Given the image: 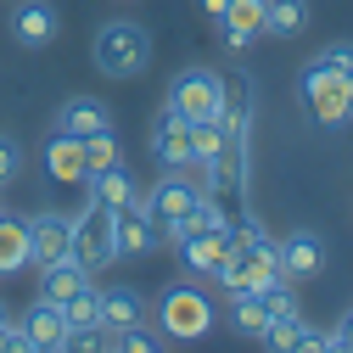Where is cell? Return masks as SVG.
Returning <instances> with one entry per match:
<instances>
[{
  "mask_svg": "<svg viewBox=\"0 0 353 353\" xmlns=\"http://www.w3.org/2000/svg\"><path fill=\"white\" fill-rule=\"evenodd\" d=\"M90 62L107 73V79H141L146 62H152V34L141 23H129V17H112L96 28L90 39Z\"/></svg>",
  "mask_w": 353,
  "mask_h": 353,
  "instance_id": "obj_1",
  "label": "cell"
},
{
  "mask_svg": "<svg viewBox=\"0 0 353 353\" xmlns=\"http://www.w3.org/2000/svg\"><path fill=\"white\" fill-rule=\"evenodd\" d=\"M157 325L174 342H202L213 331V297L202 286H168L157 297Z\"/></svg>",
  "mask_w": 353,
  "mask_h": 353,
  "instance_id": "obj_2",
  "label": "cell"
},
{
  "mask_svg": "<svg viewBox=\"0 0 353 353\" xmlns=\"http://www.w3.org/2000/svg\"><path fill=\"white\" fill-rule=\"evenodd\" d=\"M297 84H303V101H308V112H314V123L342 129V123L353 118V73H336V68L308 62Z\"/></svg>",
  "mask_w": 353,
  "mask_h": 353,
  "instance_id": "obj_3",
  "label": "cell"
},
{
  "mask_svg": "<svg viewBox=\"0 0 353 353\" xmlns=\"http://www.w3.org/2000/svg\"><path fill=\"white\" fill-rule=\"evenodd\" d=\"M168 112H180L185 123H208L219 118V107H225V73H213V68H180L168 84Z\"/></svg>",
  "mask_w": 353,
  "mask_h": 353,
  "instance_id": "obj_4",
  "label": "cell"
},
{
  "mask_svg": "<svg viewBox=\"0 0 353 353\" xmlns=\"http://www.w3.org/2000/svg\"><path fill=\"white\" fill-rule=\"evenodd\" d=\"M73 263L84 275H101L118 263V247H112V208L101 202H84L73 213Z\"/></svg>",
  "mask_w": 353,
  "mask_h": 353,
  "instance_id": "obj_5",
  "label": "cell"
},
{
  "mask_svg": "<svg viewBox=\"0 0 353 353\" xmlns=\"http://www.w3.org/2000/svg\"><path fill=\"white\" fill-rule=\"evenodd\" d=\"M275 281H281L275 241L270 247H230L225 263H219V275H213V286H225V292H263Z\"/></svg>",
  "mask_w": 353,
  "mask_h": 353,
  "instance_id": "obj_6",
  "label": "cell"
},
{
  "mask_svg": "<svg viewBox=\"0 0 353 353\" xmlns=\"http://www.w3.org/2000/svg\"><path fill=\"white\" fill-rule=\"evenodd\" d=\"M152 163H157L163 174H191V168H196L191 123H185L180 112H168V107H157V118H152Z\"/></svg>",
  "mask_w": 353,
  "mask_h": 353,
  "instance_id": "obj_7",
  "label": "cell"
},
{
  "mask_svg": "<svg viewBox=\"0 0 353 353\" xmlns=\"http://www.w3.org/2000/svg\"><path fill=\"white\" fill-rule=\"evenodd\" d=\"M112 247H118V258H146V252L163 247V230H157V219H152V208L141 196L112 208Z\"/></svg>",
  "mask_w": 353,
  "mask_h": 353,
  "instance_id": "obj_8",
  "label": "cell"
},
{
  "mask_svg": "<svg viewBox=\"0 0 353 353\" xmlns=\"http://www.w3.org/2000/svg\"><path fill=\"white\" fill-rule=\"evenodd\" d=\"M141 202L152 208V219H157L163 241L174 247V241H180V219H185V208L196 202V185L185 180V174H163V180H157L152 191H141Z\"/></svg>",
  "mask_w": 353,
  "mask_h": 353,
  "instance_id": "obj_9",
  "label": "cell"
},
{
  "mask_svg": "<svg viewBox=\"0 0 353 353\" xmlns=\"http://www.w3.org/2000/svg\"><path fill=\"white\" fill-rule=\"evenodd\" d=\"M57 258H73V219L46 208V213L28 219V263L46 270V263H57Z\"/></svg>",
  "mask_w": 353,
  "mask_h": 353,
  "instance_id": "obj_10",
  "label": "cell"
},
{
  "mask_svg": "<svg viewBox=\"0 0 353 353\" xmlns=\"http://www.w3.org/2000/svg\"><path fill=\"white\" fill-rule=\"evenodd\" d=\"M275 263H281V281H314L325 270V241L314 230H292L275 241Z\"/></svg>",
  "mask_w": 353,
  "mask_h": 353,
  "instance_id": "obj_11",
  "label": "cell"
},
{
  "mask_svg": "<svg viewBox=\"0 0 353 353\" xmlns=\"http://www.w3.org/2000/svg\"><path fill=\"white\" fill-rule=\"evenodd\" d=\"M57 34H62V12L51 0H23V6H12V39L23 51H46Z\"/></svg>",
  "mask_w": 353,
  "mask_h": 353,
  "instance_id": "obj_12",
  "label": "cell"
},
{
  "mask_svg": "<svg viewBox=\"0 0 353 353\" xmlns=\"http://www.w3.org/2000/svg\"><path fill=\"white\" fill-rule=\"evenodd\" d=\"M17 331H23V342L34 347V353H51V347H62V336H68V320H62V303H51V297H34L23 314H17Z\"/></svg>",
  "mask_w": 353,
  "mask_h": 353,
  "instance_id": "obj_13",
  "label": "cell"
},
{
  "mask_svg": "<svg viewBox=\"0 0 353 353\" xmlns=\"http://www.w3.org/2000/svg\"><path fill=\"white\" fill-rule=\"evenodd\" d=\"M230 252V230H213V236H180L174 241V258H180V270L191 281H213L219 263H225Z\"/></svg>",
  "mask_w": 353,
  "mask_h": 353,
  "instance_id": "obj_14",
  "label": "cell"
},
{
  "mask_svg": "<svg viewBox=\"0 0 353 353\" xmlns=\"http://www.w3.org/2000/svg\"><path fill=\"white\" fill-rule=\"evenodd\" d=\"M263 6L270 0H230V12L219 17V34H225V51H252V39L263 34Z\"/></svg>",
  "mask_w": 353,
  "mask_h": 353,
  "instance_id": "obj_15",
  "label": "cell"
},
{
  "mask_svg": "<svg viewBox=\"0 0 353 353\" xmlns=\"http://www.w3.org/2000/svg\"><path fill=\"white\" fill-rule=\"evenodd\" d=\"M57 129L73 135V141H90V135H101V129H112V118H107V107L96 96H68L57 107Z\"/></svg>",
  "mask_w": 353,
  "mask_h": 353,
  "instance_id": "obj_16",
  "label": "cell"
},
{
  "mask_svg": "<svg viewBox=\"0 0 353 353\" xmlns=\"http://www.w3.org/2000/svg\"><path fill=\"white\" fill-rule=\"evenodd\" d=\"M96 292H101V331L146 325V297L135 286H96Z\"/></svg>",
  "mask_w": 353,
  "mask_h": 353,
  "instance_id": "obj_17",
  "label": "cell"
},
{
  "mask_svg": "<svg viewBox=\"0 0 353 353\" xmlns=\"http://www.w3.org/2000/svg\"><path fill=\"white\" fill-rule=\"evenodd\" d=\"M46 174L57 185H84V146L62 129H51V141H46Z\"/></svg>",
  "mask_w": 353,
  "mask_h": 353,
  "instance_id": "obj_18",
  "label": "cell"
},
{
  "mask_svg": "<svg viewBox=\"0 0 353 353\" xmlns=\"http://www.w3.org/2000/svg\"><path fill=\"white\" fill-rule=\"evenodd\" d=\"M213 230H230V213H225V202L213 191H196V202L180 219V236H213Z\"/></svg>",
  "mask_w": 353,
  "mask_h": 353,
  "instance_id": "obj_19",
  "label": "cell"
},
{
  "mask_svg": "<svg viewBox=\"0 0 353 353\" xmlns=\"http://www.w3.org/2000/svg\"><path fill=\"white\" fill-rule=\"evenodd\" d=\"M28 270V219L0 213V275H23Z\"/></svg>",
  "mask_w": 353,
  "mask_h": 353,
  "instance_id": "obj_20",
  "label": "cell"
},
{
  "mask_svg": "<svg viewBox=\"0 0 353 353\" xmlns=\"http://www.w3.org/2000/svg\"><path fill=\"white\" fill-rule=\"evenodd\" d=\"M90 202H101V208H123L129 196H141V185H135V174H129L123 163L118 168H107V174H90Z\"/></svg>",
  "mask_w": 353,
  "mask_h": 353,
  "instance_id": "obj_21",
  "label": "cell"
},
{
  "mask_svg": "<svg viewBox=\"0 0 353 353\" xmlns=\"http://www.w3.org/2000/svg\"><path fill=\"white\" fill-rule=\"evenodd\" d=\"M84 281H96V275H84L73 258H57V263H46V270H39V297H51V303H68Z\"/></svg>",
  "mask_w": 353,
  "mask_h": 353,
  "instance_id": "obj_22",
  "label": "cell"
},
{
  "mask_svg": "<svg viewBox=\"0 0 353 353\" xmlns=\"http://www.w3.org/2000/svg\"><path fill=\"white\" fill-rule=\"evenodd\" d=\"M308 28V0H270L263 6V34L270 39H297Z\"/></svg>",
  "mask_w": 353,
  "mask_h": 353,
  "instance_id": "obj_23",
  "label": "cell"
},
{
  "mask_svg": "<svg viewBox=\"0 0 353 353\" xmlns=\"http://www.w3.org/2000/svg\"><path fill=\"white\" fill-rule=\"evenodd\" d=\"M230 325L241 336H263L270 314H263V292H230Z\"/></svg>",
  "mask_w": 353,
  "mask_h": 353,
  "instance_id": "obj_24",
  "label": "cell"
},
{
  "mask_svg": "<svg viewBox=\"0 0 353 353\" xmlns=\"http://www.w3.org/2000/svg\"><path fill=\"white\" fill-rule=\"evenodd\" d=\"M79 146H84V180H90V174H107V168H118V163H123V146H118L112 129H101V135L79 141Z\"/></svg>",
  "mask_w": 353,
  "mask_h": 353,
  "instance_id": "obj_25",
  "label": "cell"
},
{
  "mask_svg": "<svg viewBox=\"0 0 353 353\" xmlns=\"http://www.w3.org/2000/svg\"><path fill=\"white\" fill-rule=\"evenodd\" d=\"M62 320H68V325H101V292H96V281H84V286L62 303Z\"/></svg>",
  "mask_w": 353,
  "mask_h": 353,
  "instance_id": "obj_26",
  "label": "cell"
},
{
  "mask_svg": "<svg viewBox=\"0 0 353 353\" xmlns=\"http://www.w3.org/2000/svg\"><path fill=\"white\" fill-rule=\"evenodd\" d=\"M107 347H112V331H101V325H68V336H62L57 353H107Z\"/></svg>",
  "mask_w": 353,
  "mask_h": 353,
  "instance_id": "obj_27",
  "label": "cell"
},
{
  "mask_svg": "<svg viewBox=\"0 0 353 353\" xmlns=\"http://www.w3.org/2000/svg\"><path fill=\"white\" fill-rule=\"evenodd\" d=\"M297 336H303V314H297V320H270L258 342H263V353H292Z\"/></svg>",
  "mask_w": 353,
  "mask_h": 353,
  "instance_id": "obj_28",
  "label": "cell"
},
{
  "mask_svg": "<svg viewBox=\"0 0 353 353\" xmlns=\"http://www.w3.org/2000/svg\"><path fill=\"white\" fill-rule=\"evenodd\" d=\"M230 247H270V230H263V219H258V213L230 219Z\"/></svg>",
  "mask_w": 353,
  "mask_h": 353,
  "instance_id": "obj_29",
  "label": "cell"
},
{
  "mask_svg": "<svg viewBox=\"0 0 353 353\" xmlns=\"http://www.w3.org/2000/svg\"><path fill=\"white\" fill-rule=\"evenodd\" d=\"M112 347L118 353H163V342L146 331V325H129V331H112Z\"/></svg>",
  "mask_w": 353,
  "mask_h": 353,
  "instance_id": "obj_30",
  "label": "cell"
},
{
  "mask_svg": "<svg viewBox=\"0 0 353 353\" xmlns=\"http://www.w3.org/2000/svg\"><path fill=\"white\" fill-rule=\"evenodd\" d=\"M17 174H23V146H17V135H0V191H6Z\"/></svg>",
  "mask_w": 353,
  "mask_h": 353,
  "instance_id": "obj_31",
  "label": "cell"
},
{
  "mask_svg": "<svg viewBox=\"0 0 353 353\" xmlns=\"http://www.w3.org/2000/svg\"><path fill=\"white\" fill-rule=\"evenodd\" d=\"M314 62H320V68H336V73H353V46H347V39H336V46H325Z\"/></svg>",
  "mask_w": 353,
  "mask_h": 353,
  "instance_id": "obj_32",
  "label": "cell"
},
{
  "mask_svg": "<svg viewBox=\"0 0 353 353\" xmlns=\"http://www.w3.org/2000/svg\"><path fill=\"white\" fill-rule=\"evenodd\" d=\"M292 353H325V331H308V325H303V336H297Z\"/></svg>",
  "mask_w": 353,
  "mask_h": 353,
  "instance_id": "obj_33",
  "label": "cell"
},
{
  "mask_svg": "<svg viewBox=\"0 0 353 353\" xmlns=\"http://www.w3.org/2000/svg\"><path fill=\"white\" fill-rule=\"evenodd\" d=\"M0 353H28V342H23V331H17V320L0 331Z\"/></svg>",
  "mask_w": 353,
  "mask_h": 353,
  "instance_id": "obj_34",
  "label": "cell"
},
{
  "mask_svg": "<svg viewBox=\"0 0 353 353\" xmlns=\"http://www.w3.org/2000/svg\"><path fill=\"white\" fill-rule=\"evenodd\" d=\"M196 12H202V17H213V23H219V17H225V12H230V0H196Z\"/></svg>",
  "mask_w": 353,
  "mask_h": 353,
  "instance_id": "obj_35",
  "label": "cell"
},
{
  "mask_svg": "<svg viewBox=\"0 0 353 353\" xmlns=\"http://www.w3.org/2000/svg\"><path fill=\"white\" fill-rule=\"evenodd\" d=\"M325 353H353V342L342 331H325Z\"/></svg>",
  "mask_w": 353,
  "mask_h": 353,
  "instance_id": "obj_36",
  "label": "cell"
},
{
  "mask_svg": "<svg viewBox=\"0 0 353 353\" xmlns=\"http://www.w3.org/2000/svg\"><path fill=\"white\" fill-rule=\"evenodd\" d=\"M336 331H342V336L353 342V308H347V314H342V325H336Z\"/></svg>",
  "mask_w": 353,
  "mask_h": 353,
  "instance_id": "obj_37",
  "label": "cell"
},
{
  "mask_svg": "<svg viewBox=\"0 0 353 353\" xmlns=\"http://www.w3.org/2000/svg\"><path fill=\"white\" fill-rule=\"evenodd\" d=\"M6 325H12V314H6V303H0V331H6Z\"/></svg>",
  "mask_w": 353,
  "mask_h": 353,
  "instance_id": "obj_38",
  "label": "cell"
}]
</instances>
